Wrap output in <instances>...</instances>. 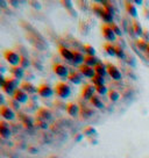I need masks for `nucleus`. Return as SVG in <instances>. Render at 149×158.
Segmentation results:
<instances>
[{
  "label": "nucleus",
  "mask_w": 149,
  "mask_h": 158,
  "mask_svg": "<svg viewBox=\"0 0 149 158\" xmlns=\"http://www.w3.org/2000/svg\"><path fill=\"white\" fill-rule=\"evenodd\" d=\"M101 33H103V36H104L107 42H114L115 40H117V35L114 34V31H113V29L111 28L109 25L103 26Z\"/></svg>",
  "instance_id": "obj_8"
},
{
  "label": "nucleus",
  "mask_w": 149,
  "mask_h": 158,
  "mask_svg": "<svg viewBox=\"0 0 149 158\" xmlns=\"http://www.w3.org/2000/svg\"><path fill=\"white\" fill-rule=\"evenodd\" d=\"M99 63H100V60L97 58L96 56H85V60H84L85 65L91 66V68H96Z\"/></svg>",
  "instance_id": "obj_20"
},
{
  "label": "nucleus",
  "mask_w": 149,
  "mask_h": 158,
  "mask_svg": "<svg viewBox=\"0 0 149 158\" xmlns=\"http://www.w3.org/2000/svg\"><path fill=\"white\" fill-rule=\"evenodd\" d=\"M104 8H105V7H104ZM100 18H101V19H103V21H104V22H106L107 25L113 23V14H111V13H109V12H107L106 10L103 12V14L100 15Z\"/></svg>",
  "instance_id": "obj_23"
},
{
  "label": "nucleus",
  "mask_w": 149,
  "mask_h": 158,
  "mask_svg": "<svg viewBox=\"0 0 149 158\" xmlns=\"http://www.w3.org/2000/svg\"><path fill=\"white\" fill-rule=\"evenodd\" d=\"M36 126L42 129H45V128H48V122H47V121H43V120H37V118H36Z\"/></svg>",
  "instance_id": "obj_39"
},
{
  "label": "nucleus",
  "mask_w": 149,
  "mask_h": 158,
  "mask_svg": "<svg viewBox=\"0 0 149 158\" xmlns=\"http://www.w3.org/2000/svg\"><path fill=\"white\" fill-rule=\"evenodd\" d=\"M19 85H20V80L13 78V77H8L6 79V83L2 87V91L4 93L7 94V95H14L15 91L19 89Z\"/></svg>",
  "instance_id": "obj_2"
},
{
  "label": "nucleus",
  "mask_w": 149,
  "mask_h": 158,
  "mask_svg": "<svg viewBox=\"0 0 149 158\" xmlns=\"http://www.w3.org/2000/svg\"><path fill=\"white\" fill-rule=\"evenodd\" d=\"M84 49V52L86 54V56H96V49L90 44H86L83 47Z\"/></svg>",
  "instance_id": "obj_31"
},
{
  "label": "nucleus",
  "mask_w": 149,
  "mask_h": 158,
  "mask_svg": "<svg viewBox=\"0 0 149 158\" xmlns=\"http://www.w3.org/2000/svg\"><path fill=\"white\" fill-rule=\"evenodd\" d=\"M109 99L111 100V101L115 102V101H118V100L120 99V93L118 92V91H115V89H109Z\"/></svg>",
  "instance_id": "obj_28"
},
{
  "label": "nucleus",
  "mask_w": 149,
  "mask_h": 158,
  "mask_svg": "<svg viewBox=\"0 0 149 158\" xmlns=\"http://www.w3.org/2000/svg\"><path fill=\"white\" fill-rule=\"evenodd\" d=\"M125 6H126V10H127V13H128L130 16H136L138 15V10H136V8H135V6L132 4V2H126L125 4Z\"/></svg>",
  "instance_id": "obj_24"
},
{
  "label": "nucleus",
  "mask_w": 149,
  "mask_h": 158,
  "mask_svg": "<svg viewBox=\"0 0 149 158\" xmlns=\"http://www.w3.org/2000/svg\"><path fill=\"white\" fill-rule=\"evenodd\" d=\"M96 86L92 84H86L84 85V87L82 89V98L84 100H91L96 95Z\"/></svg>",
  "instance_id": "obj_7"
},
{
  "label": "nucleus",
  "mask_w": 149,
  "mask_h": 158,
  "mask_svg": "<svg viewBox=\"0 0 149 158\" xmlns=\"http://www.w3.org/2000/svg\"><path fill=\"white\" fill-rule=\"evenodd\" d=\"M20 89H23L27 94H35L37 93V87L35 86L33 83H30L28 80H26V81H22L20 85Z\"/></svg>",
  "instance_id": "obj_13"
},
{
  "label": "nucleus",
  "mask_w": 149,
  "mask_h": 158,
  "mask_svg": "<svg viewBox=\"0 0 149 158\" xmlns=\"http://www.w3.org/2000/svg\"><path fill=\"white\" fill-rule=\"evenodd\" d=\"M10 71L12 77L18 79V80H21V79L25 77V69H22L21 66H12Z\"/></svg>",
  "instance_id": "obj_17"
},
{
  "label": "nucleus",
  "mask_w": 149,
  "mask_h": 158,
  "mask_svg": "<svg viewBox=\"0 0 149 158\" xmlns=\"http://www.w3.org/2000/svg\"><path fill=\"white\" fill-rule=\"evenodd\" d=\"M4 58L11 66H19L21 62V55L14 50H5Z\"/></svg>",
  "instance_id": "obj_3"
},
{
  "label": "nucleus",
  "mask_w": 149,
  "mask_h": 158,
  "mask_svg": "<svg viewBox=\"0 0 149 158\" xmlns=\"http://www.w3.org/2000/svg\"><path fill=\"white\" fill-rule=\"evenodd\" d=\"M55 94L60 99H68L71 95V87L65 81H60L55 86Z\"/></svg>",
  "instance_id": "obj_1"
},
{
  "label": "nucleus",
  "mask_w": 149,
  "mask_h": 158,
  "mask_svg": "<svg viewBox=\"0 0 149 158\" xmlns=\"http://www.w3.org/2000/svg\"><path fill=\"white\" fill-rule=\"evenodd\" d=\"M109 26H111V28L113 29V31H114V34L117 35V36H121V35H122V31H121V29L119 28V26L115 25L114 22H113V23H111Z\"/></svg>",
  "instance_id": "obj_36"
},
{
  "label": "nucleus",
  "mask_w": 149,
  "mask_h": 158,
  "mask_svg": "<svg viewBox=\"0 0 149 158\" xmlns=\"http://www.w3.org/2000/svg\"><path fill=\"white\" fill-rule=\"evenodd\" d=\"M96 133H97L96 129L93 128V127H91V126H89V127H86V128L84 129V134L85 135H89V136H92V135H95Z\"/></svg>",
  "instance_id": "obj_38"
},
{
  "label": "nucleus",
  "mask_w": 149,
  "mask_h": 158,
  "mask_svg": "<svg viewBox=\"0 0 149 158\" xmlns=\"http://www.w3.org/2000/svg\"><path fill=\"white\" fill-rule=\"evenodd\" d=\"M29 65H30L29 59L27 58V57H23V56H21V62H20V65H19V66H21L22 69H27Z\"/></svg>",
  "instance_id": "obj_34"
},
{
  "label": "nucleus",
  "mask_w": 149,
  "mask_h": 158,
  "mask_svg": "<svg viewBox=\"0 0 149 158\" xmlns=\"http://www.w3.org/2000/svg\"><path fill=\"white\" fill-rule=\"evenodd\" d=\"M83 74L80 73L79 71H72V72H70L69 77H68V80H69L71 84H74V85H79L82 81H83Z\"/></svg>",
  "instance_id": "obj_14"
},
{
  "label": "nucleus",
  "mask_w": 149,
  "mask_h": 158,
  "mask_svg": "<svg viewBox=\"0 0 149 158\" xmlns=\"http://www.w3.org/2000/svg\"><path fill=\"white\" fill-rule=\"evenodd\" d=\"M92 10H93V12H95L97 15H101L103 14V12L105 10L104 6H100V5H93V7H92Z\"/></svg>",
  "instance_id": "obj_35"
},
{
  "label": "nucleus",
  "mask_w": 149,
  "mask_h": 158,
  "mask_svg": "<svg viewBox=\"0 0 149 158\" xmlns=\"http://www.w3.org/2000/svg\"><path fill=\"white\" fill-rule=\"evenodd\" d=\"M28 95L29 94H27L23 91V89H21L20 87L15 91L14 95H13V99H15L18 102H20V104H26L28 100H29V98H28Z\"/></svg>",
  "instance_id": "obj_10"
},
{
  "label": "nucleus",
  "mask_w": 149,
  "mask_h": 158,
  "mask_svg": "<svg viewBox=\"0 0 149 158\" xmlns=\"http://www.w3.org/2000/svg\"><path fill=\"white\" fill-rule=\"evenodd\" d=\"M11 128L10 124L7 123L6 121H0V136L2 138H8L11 136Z\"/></svg>",
  "instance_id": "obj_16"
},
{
  "label": "nucleus",
  "mask_w": 149,
  "mask_h": 158,
  "mask_svg": "<svg viewBox=\"0 0 149 158\" xmlns=\"http://www.w3.org/2000/svg\"><path fill=\"white\" fill-rule=\"evenodd\" d=\"M91 81H92V85L93 86H101V85H105V78L104 77H101V76H98V74H96L93 78L91 79Z\"/></svg>",
  "instance_id": "obj_25"
},
{
  "label": "nucleus",
  "mask_w": 149,
  "mask_h": 158,
  "mask_svg": "<svg viewBox=\"0 0 149 158\" xmlns=\"http://www.w3.org/2000/svg\"><path fill=\"white\" fill-rule=\"evenodd\" d=\"M115 56L120 59H122L126 57V54H125L124 49H122L120 45H115Z\"/></svg>",
  "instance_id": "obj_33"
},
{
  "label": "nucleus",
  "mask_w": 149,
  "mask_h": 158,
  "mask_svg": "<svg viewBox=\"0 0 149 158\" xmlns=\"http://www.w3.org/2000/svg\"><path fill=\"white\" fill-rule=\"evenodd\" d=\"M79 72L83 74V77H86V78H90V79H92L97 74L95 71V68H91V66H87V65L85 64L79 66Z\"/></svg>",
  "instance_id": "obj_12"
},
{
  "label": "nucleus",
  "mask_w": 149,
  "mask_h": 158,
  "mask_svg": "<svg viewBox=\"0 0 149 158\" xmlns=\"http://www.w3.org/2000/svg\"><path fill=\"white\" fill-rule=\"evenodd\" d=\"M147 52H148V54H149V47H148V50H147Z\"/></svg>",
  "instance_id": "obj_44"
},
{
  "label": "nucleus",
  "mask_w": 149,
  "mask_h": 158,
  "mask_svg": "<svg viewBox=\"0 0 149 158\" xmlns=\"http://www.w3.org/2000/svg\"><path fill=\"white\" fill-rule=\"evenodd\" d=\"M58 51H60V55L63 58L72 62V59H74V51L72 50H70L69 48H65L63 45H61L60 48H58Z\"/></svg>",
  "instance_id": "obj_18"
},
{
  "label": "nucleus",
  "mask_w": 149,
  "mask_h": 158,
  "mask_svg": "<svg viewBox=\"0 0 149 158\" xmlns=\"http://www.w3.org/2000/svg\"><path fill=\"white\" fill-rule=\"evenodd\" d=\"M0 116L6 120V121H13L16 115H15V112L12 108H10L8 106H0Z\"/></svg>",
  "instance_id": "obj_6"
},
{
  "label": "nucleus",
  "mask_w": 149,
  "mask_h": 158,
  "mask_svg": "<svg viewBox=\"0 0 149 158\" xmlns=\"http://www.w3.org/2000/svg\"><path fill=\"white\" fill-rule=\"evenodd\" d=\"M136 45H138V48H139L141 51H147L149 47V43L147 41H144V40H140V41L136 42Z\"/></svg>",
  "instance_id": "obj_30"
},
{
  "label": "nucleus",
  "mask_w": 149,
  "mask_h": 158,
  "mask_svg": "<svg viewBox=\"0 0 149 158\" xmlns=\"http://www.w3.org/2000/svg\"><path fill=\"white\" fill-rule=\"evenodd\" d=\"M95 71H96V73L98 74V76L105 77V76L107 74V66H106L104 63H101V62H100L99 64L95 68Z\"/></svg>",
  "instance_id": "obj_21"
},
{
  "label": "nucleus",
  "mask_w": 149,
  "mask_h": 158,
  "mask_svg": "<svg viewBox=\"0 0 149 158\" xmlns=\"http://www.w3.org/2000/svg\"><path fill=\"white\" fill-rule=\"evenodd\" d=\"M132 27H133V31H134L135 35H139V36L143 35V28H142V26L140 25V22L134 21L133 25H132Z\"/></svg>",
  "instance_id": "obj_27"
},
{
  "label": "nucleus",
  "mask_w": 149,
  "mask_h": 158,
  "mask_svg": "<svg viewBox=\"0 0 149 158\" xmlns=\"http://www.w3.org/2000/svg\"><path fill=\"white\" fill-rule=\"evenodd\" d=\"M104 49L107 52V55H109V56H115V45H113L112 43H106L104 45Z\"/></svg>",
  "instance_id": "obj_29"
},
{
  "label": "nucleus",
  "mask_w": 149,
  "mask_h": 158,
  "mask_svg": "<svg viewBox=\"0 0 149 158\" xmlns=\"http://www.w3.org/2000/svg\"><path fill=\"white\" fill-rule=\"evenodd\" d=\"M7 106H8V107H10V108H12L13 109V110H20V108H21V104L20 102H18V101H16V100H15V99H8V101H7Z\"/></svg>",
  "instance_id": "obj_26"
},
{
  "label": "nucleus",
  "mask_w": 149,
  "mask_h": 158,
  "mask_svg": "<svg viewBox=\"0 0 149 158\" xmlns=\"http://www.w3.org/2000/svg\"><path fill=\"white\" fill-rule=\"evenodd\" d=\"M91 115H93V110L89 109L87 107H84L83 110H82V116L86 118H89V116H91Z\"/></svg>",
  "instance_id": "obj_37"
},
{
  "label": "nucleus",
  "mask_w": 149,
  "mask_h": 158,
  "mask_svg": "<svg viewBox=\"0 0 149 158\" xmlns=\"http://www.w3.org/2000/svg\"><path fill=\"white\" fill-rule=\"evenodd\" d=\"M6 79H7V78H6L4 74L0 73V87H1V89H2V87H4V85H5Z\"/></svg>",
  "instance_id": "obj_40"
},
{
  "label": "nucleus",
  "mask_w": 149,
  "mask_h": 158,
  "mask_svg": "<svg viewBox=\"0 0 149 158\" xmlns=\"http://www.w3.org/2000/svg\"><path fill=\"white\" fill-rule=\"evenodd\" d=\"M107 74H109L113 80H120L122 78V74L120 72V70L113 64H107Z\"/></svg>",
  "instance_id": "obj_9"
},
{
  "label": "nucleus",
  "mask_w": 149,
  "mask_h": 158,
  "mask_svg": "<svg viewBox=\"0 0 149 158\" xmlns=\"http://www.w3.org/2000/svg\"><path fill=\"white\" fill-rule=\"evenodd\" d=\"M53 70H54V73L56 74L57 77H60V78H68L70 74L69 68L64 64H61V63L55 64Z\"/></svg>",
  "instance_id": "obj_5"
},
{
  "label": "nucleus",
  "mask_w": 149,
  "mask_h": 158,
  "mask_svg": "<svg viewBox=\"0 0 149 158\" xmlns=\"http://www.w3.org/2000/svg\"><path fill=\"white\" fill-rule=\"evenodd\" d=\"M6 102V99H5V95L0 92V106H4Z\"/></svg>",
  "instance_id": "obj_41"
},
{
  "label": "nucleus",
  "mask_w": 149,
  "mask_h": 158,
  "mask_svg": "<svg viewBox=\"0 0 149 158\" xmlns=\"http://www.w3.org/2000/svg\"><path fill=\"white\" fill-rule=\"evenodd\" d=\"M65 109H66V113L72 118H76L80 114V107L76 102H69L66 105Z\"/></svg>",
  "instance_id": "obj_11"
},
{
  "label": "nucleus",
  "mask_w": 149,
  "mask_h": 158,
  "mask_svg": "<svg viewBox=\"0 0 149 158\" xmlns=\"http://www.w3.org/2000/svg\"><path fill=\"white\" fill-rule=\"evenodd\" d=\"M144 12H146V14H147V18L149 19V8L148 7H146V8H144Z\"/></svg>",
  "instance_id": "obj_42"
},
{
  "label": "nucleus",
  "mask_w": 149,
  "mask_h": 158,
  "mask_svg": "<svg viewBox=\"0 0 149 158\" xmlns=\"http://www.w3.org/2000/svg\"><path fill=\"white\" fill-rule=\"evenodd\" d=\"M90 102H91V105H92L93 107H96V108H98V109L104 108V102L101 101V99H100L98 95H95L93 98L90 100Z\"/></svg>",
  "instance_id": "obj_22"
},
{
  "label": "nucleus",
  "mask_w": 149,
  "mask_h": 158,
  "mask_svg": "<svg viewBox=\"0 0 149 158\" xmlns=\"http://www.w3.org/2000/svg\"><path fill=\"white\" fill-rule=\"evenodd\" d=\"M36 116H37V120H43V121H48L50 118H53V114L50 112L49 109L45 108V107H42V108H39L37 109V113H36Z\"/></svg>",
  "instance_id": "obj_15"
},
{
  "label": "nucleus",
  "mask_w": 149,
  "mask_h": 158,
  "mask_svg": "<svg viewBox=\"0 0 149 158\" xmlns=\"http://www.w3.org/2000/svg\"><path fill=\"white\" fill-rule=\"evenodd\" d=\"M85 60V56L83 52H80L78 50H74V59H72V63L74 65H83Z\"/></svg>",
  "instance_id": "obj_19"
},
{
  "label": "nucleus",
  "mask_w": 149,
  "mask_h": 158,
  "mask_svg": "<svg viewBox=\"0 0 149 158\" xmlns=\"http://www.w3.org/2000/svg\"><path fill=\"white\" fill-rule=\"evenodd\" d=\"M109 89L106 87V85H101V86H97L96 87V92L99 94V95H105V94H109Z\"/></svg>",
  "instance_id": "obj_32"
},
{
  "label": "nucleus",
  "mask_w": 149,
  "mask_h": 158,
  "mask_svg": "<svg viewBox=\"0 0 149 158\" xmlns=\"http://www.w3.org/2000/svg\"><path fill=\"white\" fill-rule=\"evenodd\" d=\"M134 4H138V5H142V1H139V0H136Z\"/></svg>",
  "instance_id": "obj_43"
},
{
  "label": "nucleus",
  "mask_w": 149,
  "mask_h": 158,
  "mask_svg": "<svg viewBox=\"0 0 149 158\" xmlns=\"http://www.w3.org/2000/svg\"><path fill=\"white\" fill-rule=\"evenodd\" d=\"M37 94L42 98H51L55 94V89L48 84H41L37 86Z\"/></svg>",
  "instance_id": "obj_4"
}]
</instances>
